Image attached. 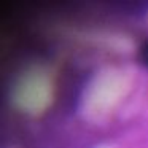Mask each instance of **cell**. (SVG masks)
<instances>
[{
  "label": "cell",
  "instance_id": "cell-1",
  "mask_svg": "<svg viewBox=\"0 0 148 148\" xmlns=\"http://www.w3.org/2000/svg\"><path fill=\"white\" fill-rule=\"evenodd\" d=\"M138 59H140L142 64L148 67V42L140 46V49H138Z\"/></svg>",
  "mask_w": 148,
  "mask_h": 148
}]
</instances>
